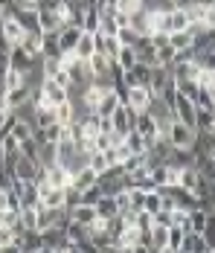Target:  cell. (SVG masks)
I'll return each instance as SVG.
<instances>
[{
  "mask_svg": "<svg viewBox=\"0 0 215 253\" xmlns=\"http://www.w3.org/2000/svg\"><path fill=\"white\" fill-rule=\"evenodd\" d=\"M120 105H122V102H120V96H117V90L111 87V90H105V93H102V99L96 102L93 114H96V117H111Z\"/></svg>",
  "mask_w": 215,
  "mask_h": 253,
  "instance_id": "13",
  "label": "cell"
},
{
  "mask_svg": "<svg viewBox=\"0 0 215 253\" xmlns=\"http://www.w3.org/2000/svg\"><path fill=\"white\" fill-rule=\"evenodd\" d=\"M73 52H76L79 58H90V55L96 52L93 32H82V35H79V41H76V47H73Z\"/></svg>",
  "mask_w": 215,
  "mask_h": 253,
  "instance_id": "23",
  "label": "cell"
},
{
  "mask_svg": "<svg viewBox=\"0 0 215 253\" xmlns=\"http://www.w3.org/2000/svg\"><path fill=\"white\" fill-rule=\"evenodd\" d=\"M35 215H38V233L47 227H61L67 221V212L64 210H47L44 204H35Z\"/></svg>",
  "mask_w": 215,
  "mask_h": 253,
  "instance_id": "2",
  "label": "cell"
},
{
  "mask_svg": "<svg viewBox=\"0 0 215 253\" xmlns=\"http://www.w3.org/2000/svg\"><path fill=\"white\" fill-rule=\"evenodd\" d=\"M64 253H82V251H79L76 245H67V251H64Z\"/></svg>",
  "mask_w": 215,
  "mask_h": 253,
  "instance_id": "51",
  "label": "cell"
},
{
  "mask_svg": "<svg viewBox=\"0 0 215 253\" xmlns=\"http://www.w3.org/2000/svg\"><path fill=\"white\" fill-rule=\"evenodd\" d=\"M29 99V87L21 84V87H15V90H6V111H18L21 105H26Z\"/></svg>",
  "mask_w": 215,
  "mask_h": 253,
  "instance_id": "22",
  "label": "cell"
},
{
  "mask_svg": "<svg viewBox=\"0 0 215 253\" xmlns=\"http://www.w3.org/2000/svg\"><path fill=\"white\" fill-rule=\"evenodd\" d=\"M114 204H117V212H134L131 210V198H128V189L114 192Z\"/></svg>",
  "mask_w": 215,
  "mask_h": 253,
  "instance_id": "38",
  "label": "cell"
},
{
  "mask_svg": "<svg viewBox=\"0 0 215 253\" xmlns=\"http://www.w3.org/2000/svg\"><path fill=\"white\" fill-rule=\"evenodd\" d=\"M96 183V172L90 166H82L79 172H73V180L67 189H76V192H82V189H87V186H93Z\"/></svg>",
  "mask_w": 215,
  "mask_h": 253,
  "instance_id": "18",
  "label": "cell"
},
{
  "mask_svg": "<svg viewBox=\"0 0 215 253\" xmlns=\"http://www.w3.org/2000/svg\"><path fill=\"white\" fill-rule=\"evenodd\" d=\"M122 143L128 146V152H131V154H140V152H145V140L140 137V134H137V128H131V131H128V134L122 137Z\"/></svg>",
  "mask_w": 215,
  "mask_h": 253,
  "instance_id": "31",
  "label": "cell"
},
{
  "mask_svg": "<svg viewBox=\"0 0 215 253\" xmlns=\"http://www.w3.org/2000/svg\"><path fill=\"white\" fill-rule=\"evenodd\" d=\"M96 32H102V35H117L114 18H111V15H99V29H96Z\"/></svg>",
  "mask_w": 215,
  "mask_h": 253,
  "instance_id": "40",
  "label": "cell"
},
{
  "mask_svg": "<svg viewBox=\"0 0 215 253\" xmlns=\"http://www.w3.org/2000/svg\"><path fill=\"white\" fill-rule=\"evenodd\" d=\"M87 166L93 169L96 175H102V172H108V169H111L114 163L108 160V154H105V152H93L90 157H87Z\"/></svg>",
  "mask_w": 215,
  "mask_h": 253,
  "instance_id": "28",
  "label": "cell"
},
{
  "mask_svg": "<svg viewBox=\"0 0 215 253\" xmlns=\"http://www.w3.org/2000/svg\"><path fill=\"white\" fill-rule=\"evenodd\" d=\"M157 210H160V189H154V192H145V198H143V212L154 215Z\"/></svg>",
  "mask_w": 215,
  "mask_h": 253,
  "instance_id": "36",
  "label": "cell"
},
{
  "mask_svg": "<svg viewBox=\"0 0 215 253\" xmlns=\"http://www.w3.org/2000/svg\"><path fill=\"white\" fill-rule=\"evenodd\" d=\"M41 93H44V102H41V105H47V108H55V105H61V102L70 99V93H67L64 87H58L52 79H44V82H41Z\"/></svg>",
  "mask_w": 215,
  "mask_h": 253,
  "instance_id": "7",
  "label": "cell"
},
{
  "mask_svg": "<svg viewBox=\"0 0 215 253\" xmlns=\"http://www.w3.org/2000/svg\"><path fill=\"white\" fill-rule=\"evenodd\" d=\"M49 79H52L58 87H64V90H67V87H73V84H70V73H67L64 67H58V70H55V73H52Z\"/></svg>",
  "mask_w": 215,
  "mask_h": 253,
  "instance_id": "43",
  "label": "cell"
},
{
  "mask_svg": "<svg viewBox=\"0 0 215 253\" xmlns=\"http://www.w3.org/2000/svg\"><path fill=\"white\" fill-rule=\"evenodd\" d=\"M6 64H9L12 70H21V73H24V70H29L35 61H32V58L24 52V47H21V44H15V47H9V50H6Z\"/></svg>",
  "mask_w": 215,
  "mask_h": 253,
  "instance_id": "10",
  "label": "cell"
},
{
  "mask_svg": "<svg viewBox=\"0 0 215 253\" xmlns=\"http://www.w3.org/2000/svg\"><path fill=\"white\" fill-rule=\"evenodd\" d=\"M213 215H215V212H207L204 207H195V210H189V230H192V233H204L207 221H210Z\"/></svg>",
  "mask_w": 215,
  "mask_h": 253,
  "instance_id": "21",
  "label": "cell"
},
{
  "mask_svg": "<svg viewBox=\"0 0 215 253\" xmlns=\"http://www.w3.org/2000/svg\"><path fill=\"white\" fill-rule=\"evenodd\" d=\"M3 3H9V0H0V6H3Z\"/></svg>",
  "mask_w": 215,
  "mask_h": 253,
  "instance_id": "52",
  "label": "cell"
},
{
  "mask_svg": "<svg viewBox=\"0 0 215 253\" xmlns=\"http://www.w3.org/2000/svg\"><path fill=\"white\" fill-rule=\"evenodd\" d=\"M134 245H140V230L125 227L120 236H117V245H114V248H134Z\"/></svg>",
  "mask_w": 215,
  "mask_h": 253,
  "instance_id": "27",
  "label": "cell"
},
{
  "mask_svg": "<svg viewBox=\"0 0 215 253\" xmlns=\"http://www.w3.org/2000/svg\"><path fill=\"white\" fill-rule=\"evenodd\" d=\"M15 21L24 26V32L38 29V9H35V6H24V9H18V12H15Z\"/></svg>",
  "mask_w": 215,
  "mask_h": 253,
  "instance_id": "20",
  "label": "cell"
},
{
  "mask_svg": "<svg viewBox=\"0 0 215 253\" xmlns=\"http://www.w3.org/2000/svg\"><path fill=\"white\" fill-rule=\"evenodd\" d=\"M174 52H177V50H174V47H169V41H166V44H160V47H157V64H166V67H169V64L174 61Z\"/></svg>",
  "mask_w": 215,
  "mask_h": 253,
  "instance_id": "39",
  "label": "cell"
},
{
  "mask_svg": "<svg viewBox=\"0 0 215 253\" xmlns=\"http://www.w3.org/2000/svg\"><path fill=\"white\" fill-rule=\"evenodd\" d=\"M73 157H76V146H73V140L61 137V140L55 143V163H58V166H64V169H70Z\"/></svg>",
  "mask_w": 215,
  "mask_h": 253,
  "instance_id": "15",
  "label": "cell"
},
{
  "mask_svg": "<svg viewBox=\"0 0 215 253\" xmlns=\"http://www.w3.org/2000/svg\"><path fill=\"white\" fill-rule=\"evenodd\" d=\"M174 3H177V0H172V6H174Z\"/></svg>",
  "mask_w": 215,
  "mask_h": 253,
  "instance_id": "53",
  "label": "cell"
},
{
  "mask_svg": "<svg viewBox=\"0 0 215 253\" xmlns=\"http://www.w3.org/2000/svg\"><path fill=\"white\" fill-rule=\"evenodd\" d=\"M41 177L47 180L49 186H58V189H67L73 180V172L70 169H64V166H58V163H49L41 169Z\"/></svg>",
  "mask_w": 215,
  "mask_h": 253,
  "instance_id": "4",
  "label": "cell"
},
{
  "mask_svg": "<svg viewBox=\"0 0 215 253\" xmlns=\"http://www.w3.org/2000/svg\"><path fill=\"white\" fill-rule=\"evenodd\" d=\"M55 123H58V126H70V123H76V114H73L70 99L61 102V105H55Z\"/></svg>",
  "mask_w": 215,
  "mask_h": 253,
  "instance_id": "30",
  "label": "cell"
},
{
  "mask_svg": "<svg viewBox=\"0 0 215 253\" xmlns=\"http://www.w3.org/2000/svg\"><path fill=\"white\" fill-rule=\"evenodd\" d=\"M79 35H82V29L79 26H61L58 32H55V41H58V52H70L76 47V41H79Z\"/></svg>",
  "mask_w": 215,
  "mask_h": 253,
  "instance_id": "12",
  "label": "cell"
},
{
  "mask_svg": "<svg viewBox=\"0 0 215 253\" xmlns=\"http://www.w3.org/2000/svg\"><path fill=\"white\" fill-rule=\"evenodd\" d=\"M134 227H137V230H151V215L140 210V212H137V221H134Z\"/></svg>",
  "mask_w": 215,
  "mask_h": 253,
  "instance_id": "47",
  "label": "cell"
},
{
  "mask_svg": "<svg viewBox=\"0 0 215 253\" xmlns=\"http://www.w3.org/2000/svg\"><path fill=\"white\" fill-rule=\"evenodd\" d=\"M21 84H24V73H21V70H12V67L6 64V73H3L0 87H3V90H15V87H21Z\"/></svg>",
  "mask_w": 215,
  "mask_h": 253,
  "instance_id": "26",
  "label": "cell"
},
{
  "mask_svg": "<svg viewBox=\"0 0 215 253\" xmlns=\"http://www.w3.org/2000/svg\"><path fill=\"white\" fill-rule=\"evenodd\" d=\"M15 242V230L12 227H0V248H9Z\"/></svg>",
  "mask_w": 215,
  "mask_h": 253,
  "instance_id": "46",
  "label": "cell"
},
{
  "mask_svg": "<svg viewBox=\"0 0 215 253\" xmlns=\"http://www.w3.org/2000/svg\"><path fill=\"white\" fill-rule=\"evenodd\" d=\"M183 236H186V230L177 227V224H169L166 227V248L172 251H180V242H183Z\"/></svg>",
  "mask_w": 215,
  "mask_h": 253,
  "instance_id": "29",
  "label": "cell"
},
{
  "mask_svg": "<svg viewBox=\"0 0 215 253\" xmlns=\"http://www.w3.org/2000/svg\"><path fill=\"white\" fill-rule=\"evenodd\" d=\"M99 131H102V134L114 131V126H111V117H99Z\"/></svg>",
  "mask_w": 215,
  "mask_h": 253,
  "instance_id": "48",
  "label": "cell"
},
{
  "mask_svg": "<svg viewBox=\"0 0 215 253\" xmlns=\"http://www.w3.org/2000/svg\"><path fill=\"white\" fill-rule=\"evenodd\" d=\"M6 210H21V198H18V192L15 189H6Z\"/></svg>",
  "mask_w": 215,
  "mask_h": 253,
  "instance_id": "45",
  "label": "cell"
},
{
  "mask_svg": "<svg viewBox=\"0 0 215 253\" xmlns=\"http://www.w3.org/2000/svg\"><path fill=\"white\" fill-rule=\"evenodd\" d=\"M134 55H137V61L145 64V67H154V64H157V47H154L148 38H140V41L134 44Z\"/></svg>",
  "mask_w": 215,
  "mask_h": 253,
  "instance_id": "11",
  "label": "cell"
},
{
  "mask_svg": "<svg viewBox=\"0 0 215 253\" xmlns=\"http://www.w3.org/2000/svg\"><path fill=\"white\" fill-rule=\"evenodd\" d=\"M32 137H35V143H52V146H55V143L64 137V126L49 123L47 128H35V134H32Z\"/></svg>",
  "mask_w": 215,
  "mask_h": 253,
  "instance_id": "16",
  "label": "cell"
},
{
  "mask_svg": "<svg viewBox=\"0 0 215 253\" xmlns=\"http://www.w3.org/2000/svg\"><path fill=\"white\" fill-rule=\"evenodd\" d=\"M35 253H55V248H49V245H41V248H38Z\"/></svg>",
  "mask_w": 215,
  "mask_h": 253,
  "instance_id": "50",
  "label": "cell"
},
{
  "mask_svg": "<svg viewBox=\"0 0 215 253\" xmlns=\"http://www.w3.org/2000/svg\"><path fill=\"white\" fill-rule=\"evenodd\" d=\"M148 102H151V90L148 87H128L125 96H122V105H128L137 114H143L145 108H148Z\"/></svg>",
  "mask_w": 215,
  "mask_h": 253,
  "instance_id": "5",
  "label": "cell"
},
{
  "mask_svg": "<svg viewBox=\"0 0 215 253\" xmlns=\"http://www.w3.org/2000/svg\"><path fill=\"white\" fill-rule=\"evenodd\" d=\"M134 128H137V134L145 140V149L160 137V131H157V126H154V117L148 114V111H143V114H137V120H134Z\"/></svg>",
  "mask_w": 215,
  "mask_h": 253,
  "instance_id": "6",
  "label": "cell"
},
{
  "mask_svg": "<svg viewBox=\"0 0 215 253\" xmlns=\"http://www.w3.org/2000/svg\"><path fill=\"white\" fill-rule=\"evenodd\" d=\"M117 9L125 12V15H137L145 9V0H117Z\"/></svg>",
  "mask_w": 215,
  "mask_h": 253,
  "instance_id": "37",
  "label": "cell"
},
{
  "mask_svg": "<svg viewBox=\"0 0 215 253\" xmlns=\"http://www.w3.org/2000/svg\"><path fill=\"white\" fill-rule=\"evenodd\" d=\"M21 154L38 163V143H35V137H32V140H24V143H21Z\"/></svg>",
  "mask_w": 215,
  "mask_h": 253,
  "instance_id": "41",
  "label": "cell"
},
{
  "mask_svg": "<svg viewBox=\"0 0 215 253\" xmlns=\"http://www.w3.org/2000/svg\"><path fill=\"white\" fill-rule=\"evenodd\" d=\"M21 47H24V52L32 58V61H38V58H41V29L24 32V38H21Z\"/></svg>",
  "mask_w": 215,
  "mask_h": 253,
  "instance_id": "14",
  "label": "cell"
},
{
  "mask_svg": "<svg viewBox=\"0 0 215 253\" xmlns=\"http://www.w3.org/2000/svg\"><path fill=\"white\" fill-rule=\"evenodd\" d=\"M93 210H96V218H111V215H117L114 195H102V198L93 204Z\"/></svg>",
  "mask_w": 215,
  "mask_h": 253,
  "instance_id": "24",
  "label": "cell"
},
{
  "mask_svg": "<svg viewBox=\"0 0 215 253\" xmlns=\"http://www.w3.org/2000/svg\"><path fill=\"white\" fill-rule=\"evenodd\" d=\"M18 218H21V227H24V230H38V215H35V207H21Z\"/></svg>",
  "mask_w": 215,
  "mask_h": 253,
  "instance_id": "32",
  "label": "cell"
},
{
  "mask_svg": "<svg viewBox=\"0 0 215 253\" xmlns=\"http://www.w3.org/2000/svg\"><path fill=\"white\" fill-rule=\"evenodd\" d=\"M180 251L183 253H204V251H213V245H207V239L201 233H186L183 242H180Z\"/></svg>",
  "mask_w": 215,
  "mask_h": 253,
  "instance_id": "17",
  "label": "cell"
},
{
  "mask_svg": "<svg viewBox=\"0 0 215 253\" xmlns=\"http://www.w3.org/2000/svg\"><path fill=\"white\" fill-rule=\"evenodd\" d=\"M128 198H131V210H134V212H140V210H143L145 192H140L137 186H131V189H128Z\"/></svg>",
  "mask_w": 215,
  "mask_h": 253,
  "instance_id": "42",
  "label": "cell"
},
{
  "mask_svg": "<svg viewBox=\"0 0 215 253\" xmlns=\"http://www.w3.org/2000/svg\"><path fill=\"white\" fill-rule=\"evenodd\" d=\"M134 120H137V111H131L128 105H120V108L111 114V126H114V134L125 137V134L134 128Z\"/></svg>",
  "mask_w": 215,
  "mask_h": 253,
  "instance_id": "3",
  "label": "cell"
},
{
  "mask_svg": "<svg viewBox=\"0 0 215 253\" xmlns=\"http://www.w3.org/2000/svg\"><path fill=\"white\" fill-rule=\"evenodd\" d=\"M18 143H24V140H32V134H35V128H32V123L29 120H15V126H12V131H9Z\"/></svg>",
  "mask_w": 215,
  "mask_h": 253,
  "instance_id": "25",
  "label": "cell"
},
{
  "mask_svg": "<svg viewBox=\"0 0 215 253\" xmlns=\"http://www.w3.org/2000/svg\"><path fill=\"white\" fill-rule=\"evenodd\" d=\"M189 26V18H186V12L183 9H177V6H172L163 12V32H180V29H186Z\"/></svg>",
  "mask_w": 215,
  "mask_h": 253,
  "instance_id": "8",
  "label": "cell"
},
{
  "mask_svg": "<svg viewBox=\"0 0 215 253\" xmlns=\"http://www.w3.org/2000/svg\"><path fill=\"white\" fill-rule=\"evenodd\" d=\"M114 61L120 64L122 70L134 67V64H137V55H134V47H120V52H117V58H114Z\"/></svg>",
  "mask_w": 215,
  "mask_h": 253,
  "instance_id": "33",
  "label": "cell"
},
{
  "mask_svg": "<svg viewBox=\"0 0 215 253\" xmlns=\"http://www.w3.org/2000/svg\"><path fill=\"white\" fill-rule=\"evenodd\" d=\"M195 137H198V131L186 128L183 123H177V120H172V126H169V131H166V140L174 149H192V146H195Z\"/></svg>",
  "mask_w": 215,
  "mask_h": 253,
  "instance_id": "1",
  "label": "cell"
},
{
  "mask_svg": "<svg viewBox=\"0 0 215 253\" xmlns=\"http://www.w3.org/2000/svg\"><path fill=\"white\" fill-rule=\"evenodd\" d=\"M105 253H114V251H105Z\"/></svg>",
  "mask_w": 215,
  "mask_h": 253,
  "instance_id": "54",
  "label": "cell"
},
{
  "mask_svg": "<svg viewBox=\"0 0 215 253\" xmlns=\"http://www.w3.org/2000/svg\"><path fill=\"white\" fill-rule=\"evenodd\" d=\"M87 67H90V76L93 79H102V76L111 73V58L102 55V52H93V55L87 58Z\"/></svg>",
  "mask_w": 215,
  "mask_h": 253,
  "instance_id": "19",
  "label": "cell"
},
{
  "mask_svg": "<svg viewBox=\"0 0 215 253\" xmlns=\"http://www.w3.org/2000/svg\"><path fill=\"white\" fill-rule=\"evenodd\" d=\"M111 149H114V160H117V163H125V160L131 157V152H128L125 143H117V146H111Z\"/></svg>",
  "mask_w": 215,
  "mask_h": 253,
  "instance_id": "44",
  "label": "cell"
},
{
  "mask_svg": "<svg viewBox=\"0 0 215 253\" xmlns=\"http://www.w3.org/2000/svg\"><path fill=\"white\" fill-rule=\"evenodd\" d=\"M38 169H41V166H38L35 160H29V157L21 154V157L15 160V166H12V177H15V180H35V177H38Z\"/></svg>",
  "mask_w": 215,
  "mask_h": 253,
  "instance_id": "9",
  "label": "cell"
},
{
  "mask_svg": "<svg viewBox=\"0 0 215 253\" xmlns=\"http://www.w3.org/2000/svg\"><path fill=\"white\" fill-rule=\"evenodd\" d=\"M117 41H120V47H134L140 41V35L131 26H122V29H117Z\"/></svg>",
  "mask_w": 215,
  "mask_h": 253,
  "instance_id": "34",
  "label": "cell"
},
{
  "mask_svg": "<svg viewBox=\"0 0 215 253\" xmlns=\"http://www.w3.org/2000/svg\"><path fill=\"white\" fill-rule=\"evenodd\" d=\"M131 253H151V248H145V245H134Z\"/></svg>",
  "mask_w": 215,
  "mask_h": 253,
  "instance_id": "49",
  "label": "cell"
},
{
  "mask_svg": "<svg viewBox=\"0 0 215 253\" xmlns=\"http://www.w3.org/2000/svg\"><path fill=\"white\" fill-rule=\"evenodd\" d=\"M99 198H102L99 183H93V186H87V189H82V192H79V204H87V207H93Z\"/></svg>",
  "mask_w": 215,
  "mask_h": 253,
  "instance_id": "35",
  "label": "cell"
}]
</instances>
